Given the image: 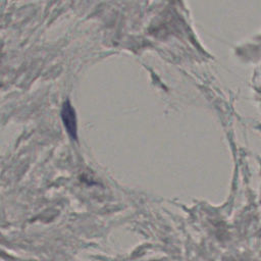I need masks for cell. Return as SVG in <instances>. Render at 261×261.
<instances>
[{
    "label": "cell",
    "mask_w": 261,
    "mask_h": 261,
    "mask_svg": "<svg viewBox=\"0 0 261 261\" xmlns=\"http://www.w3.org/2000/svg\"><path fill=\"white\" fill-rule=\"evenodd\" d=\"M61 117L62 121L67 129V133L69 136L73 139H76V118H75V113L73 108L68 102H65L63 104L62 110H61Z\"/></svg>",
    "instance_id": "1"
}]
</instances>
